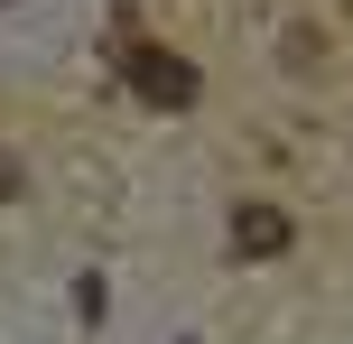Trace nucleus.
<instances>
[{
    "label": "nucleus",
    "instance_id": "1",
    "mask_svg": "<svg viewBox=\"0 0 353 344\" xmlns=\"http://www.w3.org/2000/svg\"><path fill=\"white\" fill-rule=\"evenodd\" d=\"M121 74H130V93L159 103V112H186L195 93H205V74H195L176 47H159V37H130V47H121Z\"/></svg>",
    "mask_w": 353,
    "mask_h": 344
},
{
    "label": "nucleus",
    "instance_id": "2",
    "mask_svg": "<svg viewBox=\"0 0 353 344\" xmlns=\"http://www.w3.org/2000/svg\"><path fill=\"white\" fill-rule=\"evenodd\" d=\"M288 252V214L279 205H232V261H270Z\"/></svg>",
    "mask_w": 353,
    "mask_h": 344
},
{
    "label": "nucleus",
    "instance_id": "3",
    "mask_svg": "<svg viewBox=\"0 0 353 344\" xmlns=\"http://www.w3.org/2000/svg\"><path fill=\"white\" fill-rule=\"evenodd\" d=\"M10 186H19V168H10V159H0V196H10Z\"/></svg>",
    "mask_w": 353,
    "mask_h": 344
}]
</instances>
